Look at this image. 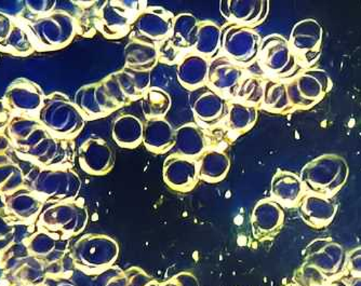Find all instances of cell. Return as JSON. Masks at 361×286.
<instances>
[{
  "mask_svg": "<svg viewBox=\"0 0 361 286\" xmlns=\"http://www.w3.org/2000/svg\"><path fill=\"white\" fill-rule=\"evenodd\" d=\"M348 166L336 155H324L304 166L301 180L306 192L331 198L345 184Z\"/></svg>",
  "mask_w": 361,
  "mask_h": 286,
  "instance_id": "6da1fadb",
  "label": "cell"
},
{
  "mask_svg": "<svg viewBox=\"0 0 361 286\" xmlns=\"http://www.w3.org/2000/svg\"><path fill=\"white\" fill-rule=\"evenodd\" d=\"M257 62L267 76L281 80L290 79L301 66L289 40L281 35H269L262 40Z\"/></svg>",
  "mask_w": 361,
  "mask_h": 286,
  "instance_id": "7a4b0ae2",
  "label": "cell"
},
{
  "mask_svg": "<svg viewBox=\"0 0 361 286\" xmlns=\"http://www.w3.org/2000/svg\"><path fill=\"white\" fill-rule=\"evenodd\" d=\"M261 42L259 34L249 26L228 23L222 27L221 49L225 56L241 66L257 62Z\"/></svg>",
  "mask_w": 361,
  "mask_h": 286,
  "instance_id": "3957f363",
  "label": "cell"
},
{
  "mask_svg": "<svg viewBox=\"0 0 361 286\" xmlns=\"http://www.w3.org/2000/svg\"><path fill=\"white\" fill-rule=\"evenodd\" d=\"M292 108H308L329 92L331 79L324 70H306L286 80Z\"/></svg>",
  "mask_w": 361,
  "mask_h": 286,
  "instance_id": "277c9868",
  "label": "cell"
},
{
  "mask_svg": "<svg viewBox=\"0 0 361 286\" xmlns=\"http://www.w3.org/2000/svg\"><path fill=\"white\" fill-rule=\"evenodd\" d=\"M147 7L143 1H105L97 10V28L103 35L118 39L129 34L135 16Z\"/></svg>",
  "mask_w": 361,
  "mask_h": 286,
  "instance_id": "5b68a950",
  "label": "cell"
},
{
  "mask_svg": "<svg viewBox=\"0 0 361 286\" xmlns=\"http://www.w3.org/2000/svg\"><path fill=\"white\" fill-rule=\"evenodd\" d=\"M198 25L200 21L192 14L180 13L174 16L171 35L156 44L159 61L171 64L176 60L180 61V54L192 51L197 42Z\"/></svg>",
  "mask_w": 361,
  "mask_h": 286,
  "instance_id": "8992f818",
  "label": "cell"
},
{
  "mask_svg": "<svg viewBox=\"0 0 361 286\" xmlns=\"http://www.w3.org/2000/svg\"><path fill=\"white\" fill-rule=\"evenodd\" d=\"M346 259L345 249L331 238L314 240L306 249L305 263L315 267L330 281L345 273Z\"/></svg>",
  "mask_w": 361,
  "mask_h": 286,
  "instance_id": "52a82bcc",
  "label": "cell"
},
{
  "mask_svg": "<svg viewBox=\"0 0 361 286\" xmlns=\"http://www.w3.org/2000/svg\"><path fill=\"white\" fill-rule=\"evenodd\" d=\"M229 101L224 95L209 88L207 85L192 90L190 97V108L200 127L222 125L228 113Z\"/></svg>",
  "mask_w": 361,
  "mask_h": 286,
  "instance_id": "ba28073f",
  "label": "cell"
},
{
  "mask_svg": "<svg viewBox=\"0 0 361 286\" xmlns=\"http://www.w3.org/2000/svg\"><path fill=\"white\" fill-rule=\"evenodd\" d=\"M322 42V25L316 20H303L292 28L290 46L298 62L304 67L310 66L318 60Z\"/></svg>",
  "mask_w": 361,
  "mask_h": 286,
  "instance_id": "9c48e42d",
  "label": "cell"
},
{
  "mask_svg": "<svg viewBox=\"0 0 361 286\" xmlns=\"http://www.w3.org/2000/svg\"><path fill=\"white\" fill-rule=\"evenodd\" d=\"M245 76V67L222 54L210 60L206 85L227 99H233Z\"/></svg>",
  "mask_w": 361,
  "mask_h": 286,
  "instance_id": "30bf717a",
  "label": "cell"
},
{
  "mask_svg": "<svg viewBox=\"0 0 361 286\" xmlns=\"http://www.w3.org/2000/svg\"><path fill=\"white\" fill-rule=\"evenodd\" d=\"M174 16L171 12L159 6L145 7L135 16V26L137 34L146 40L164 42L172 32Z\"/></svg>",
  "mask_w": 361,
  "mask_h": 286,
  "instance_id": "8fae6325",
  "label": "cell"
},
{
  "mask_svg": "<svg viewBox=\"0 0 361 286\" xmlns=\"http://www.w3.org/2000/svg\"><path fill=\"white\" fill-rule=\"evenodd\" d=\"M76 106L89 120L106 117L119 109L102 81L82 87L76 94Z\"/></svg>",
  "mask_w": 361,
  "mask_h": 286,
  "instance_id": "7c38bea8",
  "label": "cell"
},
{
  "mask_svg": "<svg viewBox=\"0 0 361 286\" xmlns=\"http://www.w3.org/2000/svg\"><path fill=\"white\" fill-rule=\"evenodd\" d=\"M269 3L264 0H222L221 14L229 23L239 25H257L264 21L269 14Z\"/></svg>",
  "mask_w": 361,
  "mask_h": 286,
  "instance_id": "4fadbf2b",
  "label": "cell"
},
{
  "mask_svg": "<svg viewBox=\"0 0 361 286\" xmlns=\"http://www.w3.org/2000/svg\"><path fill=\"white\" fill-rule=\"evenodd\" d=\"M79 162L88 173L105 174L113 168L115 154L104 139H89L80 146Z\"/></svg>",
  "mask_w": 361,
  "mask_h": 286,
  "instance_id": "5bb4252c",
  "label": "cell"
},
{
  "mask_svg": "<svg viewBox=\"0 0 361 286\" xmlns=\"http://www.w3.org/2000/svg\"><path fill=\"white\" fill-rule=\"evenodd\" d=\"M336 212L338 206L330 197L308 192L300 200V214L314 228L328 226L334 220Z\"/></svg>",
  "mask_w": 361,
  "mask_h": 286,
  "instance_id": "9a60e30c",
  "label": "cell"
},
{
  "mask_svg": "<svg viewBox=\"0 0 361 286\" xmlns=\"http://www.w3.org/2000/svg\"><path fill=\"white\" fill-rule=\"evenodd\" d=\"M164 178L176 189H190L198 178L196 160L176 154L169 156L164 164Z\"/></svg>",
  "mask_w": 361,
  "mask_h": 286,
  "instance_id": "2e32d148",
  "label": "cell"
},
{
  "mask_svg": "<svg viewBox=\"0 0 361 286\" xmlns=\"http://www.w3.org/2000/svg\"><path fill=\"white\" fill-rule=\"evenodd\" d=\"M209 64L210 60L194 50L186 52L178 61L176 70L178 82L190 91L204 86L208 78Z\"/></svg>",
  "mask_w": 361,
  "mask_h": 286,
  "instance_id": "e0dca14e",
  "label": "cell"
},
{
  "mask_svg": "<svg viewBox=\"0 0 361 286\" xmlns=\"http://www.w3.org/2000/svg\"><path fill=\"white\" fill-rule=\"evenodd\" d=\"M174 154L198 159L207 150L206 133L204 129L196 123H186L176 130Z\"/></svg>",
  "mask_w": 361,
  "mask_h": 286,
  "instance_id": "ac0fdd59",
  "label": "cell"
},
{
  "mask_svg": "<svg viewBox=\"0 0 361 286\" xmlns=\"http://www.w3.org/2000/svg\"><path fill=\"white\" fill-rule=\"evenodd\" d=\"M176 130L165 118L147 119L143 127V144L153 153H167L173 148Z\"/></svg>",
  "mask_w": 361,
  "mask_h": 286,
  "instance_id": "d6986e66",
  "label": "cell"
},
{
  "mask_svg": "<svg viewBox=\"0 0 361 286\" xmlns=\"http://www.w3.org/2000/svg\"><path fill=\"white\" fill-rule=\"evenodd\" d=\"M158 61L157 46L149 40L133 37L125 46V67L151 72Z\"/></svg>",
  "mask_w": 361,
  "mask_h": 286,
  "instance_id": "ffe728a7",
  "label": "cell"
},
{
  "mask_svg": "<svg viewBox=\"0 0 361 286\" xmlns=\"http://www.w3.org/2000/svg\"><path fill=\"white\" fill-rule=\"evenodd\" d=\"M252 222L257 237L276 235L283 226V210L273 201H262L255 208Z\"/></svg>",
  "mask_w": 361,
  "mask_h": 286,
  "instance_id": "44dd1931",
  "label": "cell"
},
{
  "mask_svg": "<svg viewBox=\"0 0 361 286\" xmlns=\"http://www.w3.org/2000/svg\"><path fill=\"white\" fill-rule=\"evenodd\" d=\"M113 74L121 92L130 103L142 99L146 91L151 88V72L123 67V70Z\"/></svg>",
  "mask_w": 361,
  "mask_h": 286,
  "instance_id": "7402d4cb",
  "label": "cell"
},
{
  "mask_svg": "<svg viewBox=\"0 0 361 286\" xmlns=\"http://www.w3.org/2000/svg\"><path fill=\"white\" fill-rule=\"evenodd\" d=\"M143 127L144 123L135 116H119L111 129L113 139L121 147L133 149L143 143Z\"/></svg>",
  "mask_w": 361,
  "mask_h": 286,
  "instance_id": "603a6c76",
  "label": "cell"
},
{
  "mask_svg": "<svg viewBox=\"0 0 361 286\" xmlns=\"http://www.w3.org/2000/svg\"><path fill=\"white\" fill-rule=\"evenodd\" d=\"M257 117L259 111L257 106L233 99L229 101L228 113L224 125L233 135H240L255 125Z\"/></svg>",
  "mask_w": 361,
  "mask_h": 286,
  "instance_id": "cb8c5ba5",
  "label": "cell"
},
{
  "mask_svg": "<svg viewBox=\"0 0 361 286\" xmlns=\"http://www.w3.org/2000/svg\"><path fill=\"white\" fill-rule=\"evenodd\" d=\"M305 187L301 178L290 172L279 171L271 182V194L283 204L292 206L297 204L303 198Z\"/></svg>",
  "mask_w": 361,
  "mask_h": 286,
  "instance_id": "d4e9b609",
  "label": "cell"
},
{
  "mask_svg": "<svg viewBox=\"0 0 361 286\" xmlns=\"http://www.w3.org/2000/svg\"><path fill=\"white\" fill-rule=\"evenodd\" d=\"M261 106L276 113H289L293 109L288 97L286 80L271 77L265 78Z\"/></svg>",
  "mask_w": 361,
  "mask_h": 286,
  "instance_id": "484cf974",
  "label": "cell"
},
{
  "mask_svg": "<svg viewBox=\"0 0 361 286\" xmlns=\"http://www.w3.org/2000/svg\"><path fill=\"white\" fill-rule=\"evenodd\" d=\"M198 175L208 182H218L226 175L229 159L223 150L207 149L198 159Z\"/></svg>",
  "mask_w": 361,
  "mask_h": 286,
  "instance_id": "4316f807",
  "label": "cell"
},
{
  "mask_svg": "<svg viewBox=\"0 0 361 286\" xmlns=\"http://www.w3.org/2000/svg\"><path fill=\"white\" fill-rule=\"evenodd\" d=\"M221 34L222 27L212 21H200L197 32V42L194 50L208 60L218 56L221 48Z\"/></svg>",
  "mask_w": 361,
  "mask_h": 286,
  "instance_id": "83f0119b",
  "label": "cell"
},
{
  "mask_svg": "<svg viewBox=\"0 0 361 286\" xmlns=\"http://www.w3.org/2000/svg\"><path fill=\"white\" fill-rule=\"evenodd\" d=\"M142 99V108L147 119L165 118L171 108V97L160 88H149Z\"/></svg>",
  "mask_w": 361,
  "mask_h": 286,
  "instance_id": "f1b7e54d",
  "label": "cell"
},
{
  "mask_svg": "<svg viewBox=\"0 0 361 286\" xmlns=\"http://www.w3.org/2000/svg\"><path fill=\"white\" fill-rule=\"evenodd\" d=\"M265 78L257 76H245L237 91L235 99L241 102L257 106L261 105L264 91Z\"/></svg>",
  "mask_w": 361,
  "mask_h": 286,
  "instance_id": "f546056e",
  "label": "cell"
},
{
  "mask_svg": "<svg viewBox=\"0 0 361 286\" xmlns=\"http://www.w3.org/2000/svg\"><path fill=\"white\" fill-rule=\"evenodd\" d=\"M294 280L299 286H326L331 282L315 267L305 263L295 273Z\"/></svg>",
  "mask_w": 361,
  "mask_h": 286,
  "instance_id": "4dcf8cb0",
  "label": "cell"
},
{
  "mask_svg": "<svg viewBox=\"0 0 361 286\" xmlns=\"http://www.w3.org/2000/svg\"><path fill=\"white\" fill-rule=\"evenodd\" d=\"M343 275H361V247L348 253L345 273Z\"/></svg>",
  "mask_w": 361,
  "mask_h": 286,
  "instance_id": "1f68e13d",
  "label": "cell"
},
{
  "mask_svg": "<svg viewBox=\"0 0 361 286\" xmlns=\"http://www.w3.org/2000/svg\"><path fill=\"white\" fill-rule=\"evenodd\" d=\"M342 282L345 286H361V275H343Z\"/></svg>",
  "mask_w": 361,
  "mask_h": 286,
  "instance_id": "d6a6232c",
  "label": "cell"
},
{
  "mask_svg": "<svg viewBox=\"0 0 361 286\" xmlns=\"http://www.w3.org/2000/svg\"><path fill=\"white\" fill-rule=\"evenodd\" d=\"M326 286H345V284L343 283V282H338L336 280H334V281H331L330 283L326 284Z\"/></svg>",
  "mask_w": 361,
  "mask_h": 286,
  "instance_id": "836d02e7",
  "label": "cell"
},
{
  "mask_svg": "<svg viewBox=\"0 0 361 286\" xmlns=\"http://www.w3.org/2000/svg\"><path fill=\"white\" fill-rule=\"evenodd\" d=\"M289 286H299V285H297V284H293V285H289Z\"/></svg>",
  "mask_w": 361,
  "mask_h": 286,
  "instance_id": "e575fe53",
  "label": "cell"
}]
</instances>
